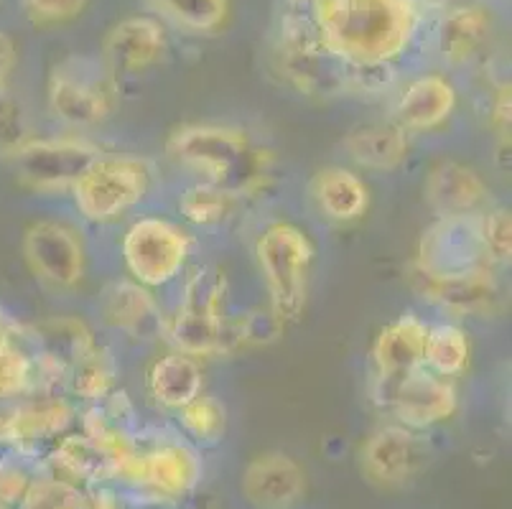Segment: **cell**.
Instances as JSON below:
<instances>
[{"instance_id":"cell-1","label":"cell","mask_w":512,"mask_h":509,"mask_svg":"<svg viewBox=\"0 0 512 509\" xmlns=\"http://www.w3.org/2000/svg\"><path fill=\"white\" fill-rule=\"evenodd\" d=\"M314 26L321 44L352 67L395 62L418 26L416 0H316Z\"/></svg>"},{"instance_id":"cell-2","label":"cell","mask_w":512,"mask_h":509,"mask_svg":"<svg viewBox=\"0 0 512 509\" xmlns=\"http://www.w3.org/2000/svg\"><path fill=\"white\" fill-rule=\"evenodd\" d=\"M169 156L230 194H258L271 181V153L227 125H184L166 143Z\"/></svg>"},{"instance_id":"cell-3","label":"cell","mask_w":512,"mask_h":509,"mask_svg":"<svg viewBox=\"0 0 512 509\" xmlns=\"http://www.w3.org/2000/svg\"><path fill=\"white\" fill-rule=\"evenodd\" d=\"M276 72L309 97H334L347 90L349 67L321 44L311 13L288 11L273 41Z\"/></svg>"},{"instance_id":"cell-4","label":"cell","mask_w":512,"mask_h":509,"mask_svg":"<svg viewBox=\"0 0 512 509\" xmlns=\"http://www.w3.org/2000/svg\"><path fill=\"white\" fill-rule=\"evenodd\" d=\"M260 275L265 280L271 311L278 319L296 321L306 306L309 270L314 260V245L296 224H271L255 245Z\"/></svg>"},{"instance_id":"cell-5","label":"cell","mask_w":512,"mask_h":509,"mask_svg":"<svg viewBox=\"0 0 512 509\" xmlns=\"http://www.w3.org/2000/svg\"><path fill=\"white\" fill-rule=\"evenodd\" d=\"M169 342L186 357L220 354L235 342L225 324V280L209 270H197L184 288L176 314L166 326Z\"/></svg>"},{"instance_id":"cell-6","label":"cell","mask_w":512,"mask_h":509,"mask_svg":"<svg viewBox=\"0 0 512 509\" xmlns=\"http://www.w3.org/2000/svg\"><path fill=\"white\" fill-rule=\"evenodd\" d=\"M151 189V168L141 158L100 156L72 184L82 217L105 224L141 204Z\"/></svg>"},{"instance_id":"cell-7","label":"cell","mask_w":512,"mask_h":509,"mask_svg":"<svg viewBox=\"0 0 512 509\" xmlns=\"http://www.w3.org/2000/svg\"><path fill=\"white\" fill-rule=\"evenodd\" d=\"M113 72L90 56H67L49 74V107L72 128H92L113 112Z\"/></svg>"},{"instance_id":"cell-8","label":"cell","mask_w":512,"mask_h":509,"mask_svg":"<svg viewBox=\"0 0 512 509\" xmlns=\"http://www.w3.org/2000/svg\"><path fill=\"white\" fill-rule=\"evenodd\" d=\"M123 258L136 283L146 288L166 286L184 270L189 237L161 217H141L123 237Z\"/></svg>"},{"instance_id":"cell-9","label":"cell","mask_w":512,"mask_h":509,"mask_svg":"<svg viewBox=\"0 0 512 509\" xmlns=\"http://www.w3.org/2000/svg\"><path fill=\"white\" fill-rule=\"evenodd\" d=\"M490 268L482 242V217H439L418 242L416 273L426 278L469 273Z\"/></svg>"},{"instance_id":"cell-10","label":"cell","mask_w":512,"mask_h":509,"mask_svg":"<svg viewBox=\"0 0 512 509\" xmlns=\"http://www.w3.org/2000/svg\"><path fill=\"white\" fill-rule=\"evenodd\" d=\"M102 156V151L87 140L41 138L26 140L13 153L18 181L34 191L72 189L74 181Z\"/></svg>"},{"instance_id":"cell-11","label":"cell","mask_w":512,"mask_h":509,"mask_svg":"<svg viewBox=\"0 0 512 509\" xmlns=\"http://www.w3.org/2000/svg\"><path fill=\"white\" fill-rule=\"evenodd\" d=\"M388 405L400 426L423 431V428L449 420L456 413L459 398L446 377L436 375L426 367H416L393 382Z\"/></svg>"},{"instance_id":"cell-12","label":"cell","mask_w":512,"mask_h":509,"mask_svg":"<svg viewBox=\"0 0 512 509\" xmlns=\"http://www.w3.org/2000/svg\"><path fill=\"white\" fill-rule=\"evenodd\" d=\"M23 258L41 280L57 288H72L85 273V247L69 227L36 222L23 235Z\"/></svg>"},{"instance_id":"cell-13","label":"cell","mask_w":512,"mask_h":509,"mask_svg":"<svg viewBox=\"0 0 512 509\" xmlns=\"http://www.w3.org/2000/svg\"><path fill=\"white\" fill-rule=\"evenodd\" d=\"M431 459V448L406 426L377 428L360 448V461L372 482L393 487L411 482Z\"/></svg>"},{"instance_id":"cell-14","label":"cell","mask_w":512,"mask_h":509,"mask_svg":"<svg viewBox=\"0 0 512 509\" xmlns=\"http://www.w3.org/2000/svg\"><path fill=\"white\" fill-rule=\"evenodd\" d=\"M204 466L194 443L184 438H161L143 448V492L161 502H176L197 489Z\"/></svg>"},{"instance_id":"cell-15","label":"cell","mask_w":512,"mask_h":509,"mask_svg":"<svg viewBox=\"0 0 512 509\" xmlns=\"http://www.w3.org/2000/svg\"><path fill=\"white\" fill-rule=\"evenodd\" d=\"M166 54V31L156 18L130 16L115 23L102 41V64L113 74H141Z\"/></svg>"},{"instance_id":"cell-16","label":"cell","mask_w":512,"mask_h":509,"mask_svg":"<svg viewBox=\"0 0 512 509\" xmlns=\"http://www.w3.org/2000/svg\"><path fill=\"white\" fill-rule=\"evenodd\" d=\"M304 494V469L278 451L255 456L242 471V497L253 509H293Z\"/></svg>"},{"instance_id":"cell-17","label":"cell","mask_w":512,"mask_h":509,"mask_svg":"<svg viewBox=\"0 0 512 509\" xmlns=\"http://www.w3.org/2000/svg\"><path fill=\"white\" fill-rule=\"evenodd\" d=\"M416 280L423 298H428V301L449 311V314H490V311H495L497 301H500V288H497V280L490 268L446 275V278H426V275L416 273Z\"/></svg>"},{"instance_id":"cell-18","label":"cell","mask_w":512,"mask_h":509,"mask_svg":"<svg viewBox=\"0 0 512 509\" xmlns=\"http://www.w3.org/2000/svg\"><path fill=\"white\" fill-rule=\"evenodd\" d=\"M72 423V405L64 398H59V395H44V398H34L29 403L21 400L11 446L16 448L18 456H23V459H44L51 451V446L64 433H69Z\"/></svg>"},{"instance_id":"cell-19","label":"cell","mask_w":512,"mask_h":509,"mask_svg":"<svg viewBox=\"0 0 512 509\" xmlns=\"http://www.w3.org/2000/svg\"><path fill=\"white\" fill-rule=\"evenodd\" d=\"M428 326L416 314H403L380 329L372 344V362L380 380H400L403 375L423 367V349H426Z\"/></svg>"},{"instance_id":"cell-20","label":"cell","mask_w":512,"mask_h":509,"mask_svg":"<svg viewBox=\"0 0 512 509\" xmlns=\"http://www.w3.org/2000/svg\"><path fill=\"white\" fill-rule=\"evenodd\" d=\"M423 196L431 212L439 217H464L474 214L487 199V186L474 168L456 161L436 163L426 176Z\"/></svg>"},{"instance_id":"cell-21","label":"cell","mask_w":512,"mask_h":509,"mask_svg":"<svg viewBox=\"0 0 512 509\" xmlns=\"http://www.w3.org/2000/svg\"><path fill=\"white\" fill-rule=\"evenodd\" d=\"M456 107V92L441 74H423L413 79L395 105V120L400 130H431L451 118Z\"/></svg>"},{"instance_id":"cell-22","label":"cell","mask_w":512,"mask_h":509,"mask_svg":"<svg viewBox=\"0 0 512 509\" xmlns=\"http://www.w3.org/2000/svg\"><path fill=\"white\" fill-rule=\"evenodd\" d=\"M100 308L107 324L130 336H151L164 326L148 288L133 280L110 283L102 291Z\"/></svg>"},{"instance_id":"cell-23","label":"cell","mask_w":512,"mask_h":509,"mask_svg":"<svg viewBox=\"0 0 512 509\" xmlns=\"http://www.w3.org/2000/svg\"><path fill=\"white\" fill-rule=\"evenodd\" d=\"M490 13L484 6H456L441 16L436 31V46L446 64H469L490 36Z\"/></svg>"},{"instance_id":"cell-24","label":"cell","mask_w":512,"mask_h":509,"mask_svg":"<svg viewBox=\"0 0 512 509\" xmlns=\"http://www.w3.org/2000/svg\"><path fill=\"white\" fill-rule=\"evenodd\" d=\"M311 199L332 222H355L370 207V191L362 179L342 166L321 168L311 179Z\"/></svg>"},{"instance_id":"cell-25","label":"cell","mask_w":512,"mask_h":509,"mask_svg":"<svg viewBox=\"0 0 512 509\" xmlns=\"http://www.w3.org/2000/svg\"><path fill=\"white\" fill-rule=\"evenodd\" d=\"M46 466H49L51 479H59L72 487H95L107 476L105 459L100 456L90 438L85 433H64L49 454L44 456Z\"/></svg>"},{"instance_id":"cell-26","label":"cell","mask_w":512,"mask_h":509,"mask_svg":"<svg viewBox=\"0 0 512 509\" xmlns=\"http://www.w3.org/2000/svg\"><path fill=\"white\" fill-rule=\"evenodd\" d=\"M349 158L367 171H395L408 158L406 130L398 125H360L344 138Z\"/></svg>"},{"instance_id":"cell-27","label":"cell","mask_w":512,"mask_h":509,"mask_svg":"<svg viewBox=\"0 0 512 509\" xmlns=\"http://www.w3.org/2000/svg\"><path fill=\"white\" fill-rule=\"evenodd\" d=\"M148 392L158 405L181 410L202 395V370L192 357L174 352L153 362L148 372Z\"/></svg>"},{"instance_id":"cell-28","label":"cell","mask_w":512,"mask_h":509,"mask_svg":"<svg viewBox=\"0 0 512 509\" xmlns=\"http://www.w3.org/2000/svg\"><path fill=\"white\" fill-rule=\"evenodd\" d=\"M34 342L39 349V357L51 362L54 367L67 375L79 359L90 349L97 347L95 336L87 329L85 321L72 319V316H59V319L41 321L34 329Z\"/></svg>"},{"instance_id":"cell-29","label":"cell","mask_w":512,"mask_h":509,"mask_svg":"<svg viewBox=\"0 0 512 509\" xmlns=\"http://www.w3.org/2000/svg\"><path fill=\"white\" fill-rule=\"evenodd\" d=\"M469 364V342L459 326L439 324L428 329L423 367L441 377L462 375Z\"/></svg>"},{"instance_id":"cell-30","label":"cell","mask_w":512,"mask_h":509,"mask_svg":"<svg viewBox=\"0 0 512 509\" xmlns=\"http://www.w3.org/2000/svg\"><path fill=\"white\" fill-rule=\"evenodd\" d=\"M115 375H118V367H115L113 354L105 347H95L67 372V382L77 398L102 403L107 395H113Z\"/></svg>"},{"instance_id":"cell-31","label":"cell","mask_w":512,"mask_h":509,"mask_svg":"<svg viewBox=\"0 0 512 509\" xmlns=\"http://www.w3.org/2000/svg\"><path fill=\"white\" fill-rule=\"evenodd\" d=\"M181 431L186 441L194 446H214L225 438L227 431V410L212 395H197L189 405L179 410Z\"/></svg>"},{"instance_id":"cell-32","label":"cell","mask_w":512,"mask_h":509,"mask_svg":"<svg viewBox=\"0 0 512 509\" xmlns=\"http://www.w3.org/2000/svg\"><path fill=\"white\" fill-rule=\"evenodd\" d=\"M232 207H235V194L225 191L222 186L207 184V181L189 186L179 199L181 217L197 227L222 224L232 214Z\"/></svg>"},{"instance_id":"cell-33","label":"cell","mask_w":512,"mask_h":509,"mask_svg":"<svg viewBox=\"0 0 512 509\" xmlns=\"http://www.w3.org/2000/svg\"><path fill=\"white\" fill-rule=\"evenodd\" d=\"M151 3L166 18L197 34L217 31L230 16V0H151Z\"/></svg>"},{"instance_id":"cell-34","label":"cell","mask_w":512,"mask_h":509,"mask_svg":"<svg viewBox=\"0 0 512 509\" xmlns=\"http://www.w3.org/2000/svg\"><path fill=\"white\" fill-rule=\"evenodd\" d=\"M18 509H87V492L51 476H36Z\"/></svg>"},{"instance_id":"cell-35","label":"cell","mask_w":512,"mask_h":509,"mask_svg":"<svg viewBox=\"0 0 512 509\" xmlns=\"http://www.w3.org/2000/svg\"><path fill=\"white\" fill-rule=\"evenodd\" d=\"M34 385V357L21 344L0 347V400L21 398Z\"/></svg>"},{"instance_id":"cell-36","label":"cell","mask_w":512,"mask_h":509,"mask_svg":"<svg viewBox=\"0 0 512 509\" xmlns=\"http://www.w3.org/2000/svg\"><path fill=\"white\" fill-rule=\"evenodd\" d=\"M29 133V115L18 97L0 84V156L11 158L26 140H31Z\"/></svg>"},{"instance_id":"cell-37","label":"cell","mask_w":512,"mask_h":509,"mask_svg":"<svg viewBox=\"0 0 512 509\" xmlns=\"http://www.w3.org/2000/svg\"><path fill=\"white\" fill-rule=\"evenodd\" d=\"M36 476L31 474L23 456L0 459V504L8 509L21 507L23 497L29 494Z\"/></svg>"},{"instance_id":"cell-38","label":"cell","mask_w":512,"mask_h":509,"mask_svg":"<svg viewBox=\"0 0 512 509\" xmlns=\"http://www.w3.org/2000/svg\"><path fill=\"white\" fill-rule=\"evenodd\" d=\"M482 242L490 263H507L512 252V219L507 209L482 217Z\"/></svg>"},{"instance_id":"cell-39","label":"cell","mask_w":512,"mask_h":509,"mask_svg":"<svg viewBox=\"0 0 512 509\" xmlns=\"http://www.w3.org/2000/svg\"><path fill=\"white\" fill-rule=\"evenodd\" d=\"M90 0H23L26 16L36 28H54L74 21Z\"/></svg>"},{"instance_id":"cell-40","label":"cell","mask_w":512,"mask_h":509,"mask_svg":"<svg viewBox=\"0 0 512 509\" xmlns=\"http://www.w3.org/2000/svg\"><path fill=\"white\" fill-rule=\"evenodd\" d=\"M283 321L278 319L276 314H263V311H253L237 326V342H248V344H271L281 336Z\"/></svg>"},{"instance_id":"cell-41","label":"cell","mask_w":512,"mask_h":509,"mask_svg":"<svg viewBox=\"0 0 512 509\" xmlns=\"http://www.w3.org/2000/svg\"><path fill=\"white\" fill-rule=\"evenodd\" d=\"M492 125L500 138H510V84H502L492 102Z\"/></svg>"},{"instance_id":"cell-42","label":"cell","mask_w":512,"mask_h":509,"mask_svg":"<svg viewBox=\"0 0 512 509\" xmlns=\"http://www.w3.org/2000/svg\"><path fill=\"white\" fill-rule=\"evenodd\" d=\"M18 410H21V400H0V446L13 443V433H16Z\"/></svg>"},{"instance_id":"cell-43","label":"cell","mask_w":512,"mask_h":509,"mask_svg":"<svg viewBox=\"0 0 512 509\" xmlns=\"http://www.w3.org/2000/svg\"><path fill=\"white\" fill-rule=\"evenodd\" d=\"M16 59H18L16 44H13V39L6 34V31H0V84L6 82L11 69L16 67Z\"/></svg>"},{"instance_id":"cell-44","label":"cell","mask_w":512,"mask_h":509,"mask_svg":"<svg viewBox=\"0 0 512 509\" xmlns=\"http://www.w3.org/2000/svg\"><path fill=\"white\" fill-rule=\"evenodd\" d=\"M87 509H123L118 494L105 487H92L87 492Z\"/></svg>"},{"instance_id":"cell-45","label":"cell","mask_w":512,"mask_h":509,"mask_svg":"<svg viewBox=\"0 0 512 509\" xmlns=\"http://www.w3.org/2000/svg\"><path fill=\"white\" fill-rule=\"evenodd\" d=\"M18 324L11 319V316L0 308V347H11V344H18Z\"/></svg>"},{"instance_id":"cell-46","label":"cell","mask_w":512,"mask_h":509,"mask_svg":"<svg viewBox=\"0 0 512 509\" xmlns=\"http://www.w3.org/2000/svg\"><path fill=\"white\" fill-rule=\"evenodd\" d=\"M288 11H301V13H311L316 6V0H286Z\"/></svg>"},{"instance_id":"cell-47","label":"cell","mask_w":512,"mask_h":509,"mask_svg":"<svg viewBox=\"0 0 512 509\" xmlns=\"http://www.w3.org/2000/svg\"><path fill=\"white\" fill-rule=\"evenodd\" d=\"M0 509H8V507H3V504H0Z\"/></svg>"}]
</instances>
